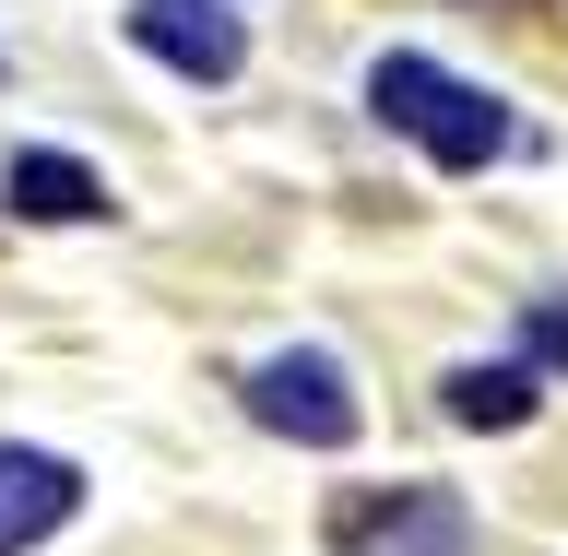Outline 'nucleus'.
<instances>
[{"label":"nucleus","mask_w":568,"mask_h":556,"mask_svg":"<svg viewBox=\"0 0 568 556\" xmlns=\"http://www.w3.org/2000/svg\"><path fill=\"white\" fill-rule=\"evenodd\" d=\"M71 509H83V474H71L60 451H0V556L48 545Z\"/></svg>","instance_id":"nucleus-5"},{"label":"nucleus","mask_w":568,"mask_h":556,"mask_svg":"<svg viewBox=\"0 0 568 556\" xmlns=\"http://www.w3.org/2000/svg\"><path fill=\"white\" fill-rule=\"evenodd\" d=\"M367 107H379L390 131H415L438 166H486L497 142H509V107H497L486 83H462V71L415 60V48H390V60L367 71Z\"/></svg>","instance_id":"nucleus-1"},{"label":"nucleus","mask_w":568,"mask_h":556,"mask_svg":"<svg viewBox=\"0 0 568 556\" xmlns=\"http://www.w3.org/2000/svg\"><path fill=\"white\" fill-rule=\"evenodd\" d=\"M0 202L36 213V225H95V213H106V178L83 166V154H12V166H0Z\"/></svg>","instance_id":"nucleus-6"},{"label":"nucleus","mask_w":568,"mask_h":556,"mask_svg":"<svg viewBox=\"0 0 568 556\" xmlns=\"http://www.w3.org/2000/svg\"><path fill=\"white\" fill-rule=\"evenodd\" d=\"M248 415L273 426V438H296V451H344L355 426H367V403H355V380L320 344H296V355H261L248 367Z\"/></svg>","instance_id":"nucleus-2"},{"label":"nucleus","mask_w":568,"mask_h":556,"mask_svg":"<svg viewBox=\"0 0 568 556\" xmlns=\"http://www.w3.org/2000/svg\"><path fill=\"white\" fill-rule=\"evenodd\" d=\"M521 332H532V367H568V309H557V296H545Z\"/></svg>","instance_id":"nucleus-8"},{"label":"nucleus","mask_w":568,"mask_h":556,"mask_svg":"<svg viewBox=\"0 0 568 556\" xmlns=\"http://www.w3.org/2000/svg\"><path fill=\"white\" fill-rule=\"evenodd\" d=\"M344 556H474V509L450 486H390L344 522Z\"/></svg>","instance_id":"nucleus-4"},{"label":"nucleus","mask_w":568,"mask_h":556,"mask_svg":"<svg viewBox=\"0 0 568 556\" xmlns=\"http://www.w3.org/2000/svg\"><path fill=\"white\" fill-rule=\"evenodd\" d=\"M450 415L462 426H532V403H545V380H532V367H450Z\"/></svg>","instance_id":"nucleus-7"},{"label":"nucleus","mask_w":568,"mask_h":556,"mask_svg":"<svg viewBox=\"0 0 568 556\" xmlns=\"http://www.w3.org/2000/svg\"><path fill=\"white\" fill-rule=\"evenodd\" d=\"M131 48L190 71V83H237L248 24H237V0H131Z\"/></svg>","instance_id":"nucleus-3"}]
</instances>
